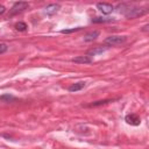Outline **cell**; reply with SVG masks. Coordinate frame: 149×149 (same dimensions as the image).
<instances>
[{"label": "cell", "instance_id": "obj_1", "mask_svg": "<svg viewBox=\"0 0 149 149\" xmlns=\"http://www.w3.org/2000/svg\"><path fill=\"white\" fill-rule=\"evenodd\" d=\"M148 13V10L146 9V8H141V7H129V9H127L126 12H125V16L127 17V19H136V17H140V16H142V15H144V14H147Z\"/></svg>", "mask_w": 149, "mask_h": 149}, {"label": "cell", "instance_id": "obj_2", "mask_svg": "<svg viewBox=\"0 0 149 149\" xmlns=\"http://www.w3.org/2000/svg\"><path fill=\"white\" fill-rule=\"evenodd\" d=\"M127 40L126 36H120V35H112L105 38V43L107 47H114V45H120L125 43Z\"/></svg>", "mask_w": 149, "mask_h": 149}, {"label": "cell", "instance_id": "obj_3", "mask_svg": "<svg viewBox=\"0 0 149 149\" xmlns=\"http://www.w3.org/2000/svg\"><path fill=\"white\" fill-rule=\"evenodd\" d=\"M28 7H29V3H28L27 1H17V2H15V3L12 6V8L9 9V16H13V15H15V14H17V13L24 10V9H27Z\"/></svg>", "mask_w": 149, "mask_h": 149}, {"label": "cell", "instance_id": "obj_4", "mask_svg": "<svg viewBox=\"0 0 149 149\" xmlns=\"http://www.w3.org/2000/svg\"><path fill=\"white\" fill-rule=\"evenodd\" d=\"M125 121L130 125V126H139L141 123V119L137 114H134V113H130V114H127L125 116Z\"/></svg>", "mask_w": 149, "mask_h": 149}, {"label": "cell", "instance_id": "obj_5", "mask_svg": "<svg viewBox=\"0 0 149 149\" xmlns=\"http://www.w3.org/2000/svg\"><path fill=\"white\" fill-rule=\"evenodd\" d=\"M97 8L102 13V14H111L114 10V7L111 3H106V2H99L97 3Z\"/></svg>", "mask_w": 149, "mask_h": 149}, {"label": "cell", "instance_id": "obj_6", "mask_svg": "<svg viewBox=\"0 0 149 149\" xmlns=\"http://www.w3.org/2000/svg\"><path fill=\"white\" fill-rule=\"evenodd\" d=\"M59 8H61V5H59V3H50V5L47 6L44 13H45L47 15L51 16V15H55V14L58 12Z\"/></svg>", "mask_w": 149, "mask_h": 149}, {"label": "cell", "instance_id": "obj_7", "mask_svg": "<svg viewBox=\"0 0 149 149\" xmlns=\"http://www.w3.org/2000/svg\"><path fill=\"white\" fill-rule=\"evenodd\" d=\"M71 62L77 63V64H88V63H92V58L88 56H77L72 58Z\"/></svg>", "mask_w": 149, "mask_h": 149}, {"label": "cell", "instance_id": "obj_8", "mask_svg": "<svg viewBox=\"0 0 149 149\" xmlns=\"http://www.w3.org/2000/svg\"><path fill=\"white\" fill-rule=\"evenodd\" d=\"M99 31L98 30H93V31H90V33H87L85 36H84V41L85 42H92V41H94L98 36H99Z\"/></svg>", "mask_w": 149, "mask_h": 149}, {"label": "cell", "instance_id": "obj_9", "mask_svg": "<svg viewBox=\"0 0 149 149\" xmlns=\"http://www.w3.org/2000/svg\"><path fill=\"white\" fill-rule=\"evenodd\" d=\"M109 47H105V48H102V47H95V48H93V49H91V50H88L87 51V55L86 56H90V55H98V54H102L104 51H106L107 49H108Z\"/></svg>", "mask_w": 149, "mask_h": 149}, {"label": "cell", "instance_id": "obj_10", "mask_svg": "<svg viewBox=\"0 0 149 149\" xmlns=\"http://www.w3.org/2000/svg\"><path fill=\"white\" fill-rule=\"evenodd\" d=\"M84 86H85V81H78V83L72 84L69 87V91L70 92H77V91H80L81 88H84Z\"/></svg>", "mask_w": 149, "mask_h": 149}, {"label": "cell", "instance_id": "obj_11", "mask_svg": "<svg viewBox=\"0 0 149 149\" xmlns=\"http://www.w3.org/2000/svg\"><path fill=\"white\" fill-rule=\"evenodd\" d=\"M0 100H1V101H5V102H12V101L16 100V98H15L14 95L9 94V93H5V94L0 95Z\"/></svg>", "mask_w": 149, "mask_h": 149}, {"label": "cell", "instance_id": "obj_12", "mask_svg": "<svg viewBox=\"0 0 149 149\" xmlns=\"http://www.w3.org/2000/svg\"><path fill=\"white\" fill-rule=\"evenodd\" d=\"M27 28H28V26L24 23V22H17L16 24H15V29L16 30H19V31H26L27 30Z\"/></svg>", "mask_w": 149, "mask_h": 149}, {"label": "cell", "instance_id": "obj_13", "mask_svg": "<svg viewBox=\"0 0 149 149\" xmlns=\"http://www.w3.org/2000/svg\"><path fill=\"white\" fill-rule=\"evenodd\" d=\"M111 101H113V100H111V99H106V100H99V101H94V102L90 104V107L101 106V105H105V104H107V102H111Z\"/></svg>", "mask_w": 149, "mask_h": 149}, {"label": "cell", "instance_id": "obj_14", "mask_svg": "<svg viewBox=\"0 0 149 149\" xmlns=\"http://www.w3.org/2000/svg\"><path fill=\"white\" fill-rule=\"evenodd\" d=\"M111 19H102V17H95V19H92V22L94 23H100V22H109Z\"/></svg>", "mask_w": 149, "mask_h": 149}, {"label": "cell", "instance_id": "obj_15", "mask_svg": "<svg viewBox=\"0 0 149 149\" xmlns=\"http://www.w3.org/2000/svg\"><path fill=\"white\" fill-rule=\"evenodd\" d=\"M7 49H8V45L6 43H0V55L5 54L7 51Z\"/></svg>", "mask_w": 149, "mask_h": 149}, {"label": "cell", "instance_id": "obj_16", "mask_svg": "<svg viewBox=\"0 0 149 149\" xmlns=\"http://www.w3.org/2000/svg\"><path fill=\"white\" fill-rule=\"evenodd\" d=\"M80 29V27H77V28H72V29H63L62 30V33L63 34H69V33H73V31H77V30H79Z\"/></svg>", "mask_w": 149, "mask_h": 149}, {"label": "cell", "instance_id": "obj_17", "mask_svg": "<svg viewBox=\"0 0 149 149\" xmlns=\"http://www.w3.org/2000/svg\"><path fill=\"white\" fill-rule=\"evenodd\" d=\"M5 12H6V8L3 6H0V15H2Z\"/></svg>", "mask_w": 149, "mask_h": 149}, {"label": "cell", "instance_id": "obj_18", "mask_svg": "<svg viewBox=\"0 0 149 149\" xmlns=\"http://www.w3.org/2000/svg\"><path fill=\"white\" fill-rule=\"evenodd\" d=\"M142 30H143V31H147V30H148V24H146V26L143 27V29H142Z\"/></svg>", "mask_w": 149, "mask_h": 149}]
</instances>
